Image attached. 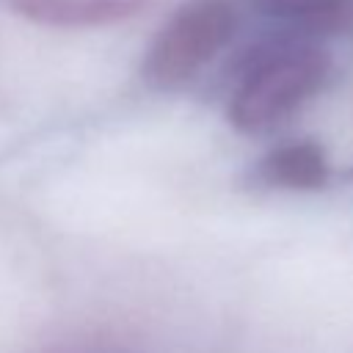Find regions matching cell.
<instances>
[{
  "instance_id": "6da1fadb",
  "label": "cell",
  "mask_w": 353,
  "mask_h": 353,
  "mask_svg": "<svg viewBox=\"0 0 353 353\" xmlns=\"http://www.w3.org/2000/svg\"><path fill=\"white\" fill-rule=\"evenodd\" d=\"M328 74V52L303 39L256 47L240 63L226 116L240 132H265L314 97Z\"/></svg>"
},
{
  "instance_id": "7a4b0ae2",
  "label": "cell",
  "mask_w": 353,
  "mask_h": 353,
  "mask_svg": "<svg viewBox=\"0 0 353 353\" xmlns=\"http://www.w3.org/2000/svg\"><path fill=\"white\" fill-rule=\"evenodd\" d=\"M232 30L234 8L229 0H185L146 50L143 80L160 91L185 85L226 47Z\"/></svg>"
},
{
  "instance_id": "3957f363",
  "label": "cell",
  "mask_w": 353,
  "mask_h": 353,
  "mask_svg": "<svg viewBox=\"0 0 353 353\" xmlns=\"http://www.w3.org/2000/svg\"><path fill=\"white\" fill-rule=\"evenodd\" d=\"M254 176L276 190H320L331 176V163L317 141L301 138L270 149L256 163Z\"/></svg>"
},
{
  "instance_id": "277c9868",
  "label": "cell",
  "mask_w": 353,
  "mask_h": 353,
  "mask_svg": "<svg viewBox=\"0 0 353 353\" xmlns=\"http://www.w3.org/2000/svg\"><path fill=\"white\" fill-rule=\"evenodd\" d=\"M19 14L41 25L88 28L132 17L146 0H11Z\"/></svg>"
},
{
  "instance_id": "5b68a950",
  "label": "cell",
  "mask_w": 353,
  "mask_h": 353,
  "mask_svg": "<svg viewBox=\"0 0 353 353\" xmlns=\"http://www.w3.org/2000/svg\"><path fill=\"white\" fill-rule=\"evenodd\" d=\"M245 3L279 19H292L303 25H331L350 8L353 0H245Z\"/></svg>"
},
{
  "instance_id": "8992f818",
  "label": "cell",
  "mask_w": 353,
  "mask_h": 353,
  "mask_svg": "<svg viewBox=\"0 0 353 353\" xmlns=\"http://www.w3.org/2000/svg\"><path fill=\"white\" fill-rule=\"evenodd\" d=\"M44 353H138V350H132L116 339H105V336H77V339L55 342Z\"/></svg>"
}]
</instances>
